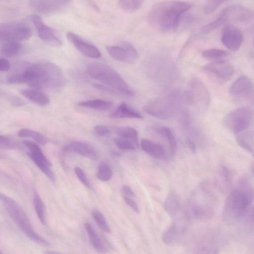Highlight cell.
<instances>
[{
  "label": "cell",
  "instance_id": "6da1fadb",
  "mask_svg": "<svg viewBox=\"0 0 254 254\" xmlns=\"http://www.w3.org/2000/svg\"><path fill=\"white\" fill-rule=\"evenodd\" d=\"M191 7L187 2L178 0L159 1L150 9L147 21L153 28L166 33L175 30L183 14Z\"/></svg>",
  "mask_w": 254,
  "mask_h": 254
},
{
  "label": "cell",
  "instance_id": "7a4b0ae2",
  "mask_svg": "<svg viewBox=\"0 0 254 254\" xmlns=\"http://www.w3.org/2000/svg\"><path fill=\"white\" fill-rule=\"evenodd\" d=\"M65 77L56 64L49 62L34 64L28 62L23 75V83L32 88L57 89L64 85Z\"/></svg>",
  "mask_w": 254,
  "mask_h": 254
},
{
  "label": "cell",
  "instance_id": "3957f363",
  "mask_svg": "<svg viewBox=\"0 0 254 254\" xmlns=\"http://www.w3.org/2000/svg\"><path fill=\"white\" fill-rule=\"evenodd\" d=\"M254 198V188L247 180H240L226 198L223 212L224 219L228 222H233L242 217Z\"/></svg>",
  "mask_w": 254,
  "mask_h": 254
},
{
  "label": "cell",
  "instance_id": "277c9868",
  "mask_svg": "<svg viewBox=\"0 0 254 254\" xmlns=\"http://www.w3.org/2000/svg\"><path fill=\"white\" fill-rule=\"evenodd\" d=\"M0 198L9 216L26 237L39 245H50L48 241L37 233L26 213L15 200L2 193H0Z\"/></svg>",
  "mask_w": 254,
  "mask_h": 254
},
{
  "label": "cell",
  "instance_id": "5b68a950",
  "mask_svg": "<svg viewBox=\"0 0 254 254\" xmlns=\"http://www.w3.org/2000/svg\"><path fill=\"white\" fill-rule=\"evenodd\" d=\"M86 71L91 77L114 90L117 94L127 96L134 95L133 92L114 68L109 65L98 63L88 64Z\"/></svg>",
  "mask_w": 254,
  "mask_h": 254
},
{
  "label": "cell",
  "instance_id": "8992f818",
  "mask_svg": "<svg viewBox=\"0 0 254 254\" xmlns=\"http://www.w3.org/2000/svg\"><path fill=\"white\" fill-rule=\"evenodd\" d=\"M183 100H185L184 92L173 90L150 101L144 106V110L152 116L166 119L173 115Z\"/></svg>",
  "mask_w": 254,
  "mask_h": 254
},
{
  "label": "cell",
  "instance_id": "52a82bcc",
  "mask_svg": "<svg viewBox=\"0 0 254 254\" xmlns=\"http://www.w3.org/2000/svg\"><path fill=\"white\" fill-rule=\"evenodd\" d=\"M251 15V11L245 7L232 4L225 7L215 20L203 26L201 31L203 34H208L224 24L246 21Z\"/></svg>",
  "mask_w": 254,
  "mask_h": 254
},
{
  "label": "cell",
  "instance_id": "ba28073f",
  "mask_svg": "<svg viewBox=\"0 0 254 254\" xmlns=\"http://www.w3.org/2000/svg\"><path fill=\"white\" fill-rule=\"evenodd\" d=\"M253 118V110L249 107L242 106L228 113L224 118L223 125L231 132L238 134L250 127Z\"/></svg>",
  "mask_w": 254,
  "mask_h": 254
},
{
  "label": "cell",
  "instance_id": "9c48e42d",
  "mask_svg": "<svg viewBox=\"0 0 254 254\" xmlns=\"http://www.w3.org/2000/svg\"><path fill=\"white\" fill-rule=\"evenodd\" d=\"M22 144L27 154L37 168L51 181H55V176L50 161L45 155L39 146L34 141L23 140Z\"/></svg>",
  "mask_w": 254,
  "mask_h": 254
},
{
  "label": "cell",
  "instance_id": "30bf717a",
  "mask_svg": "<svg viewBox=\"0 0 254 254\" xmlns=\"http://www.w3.org/2000/svg\"><path fill=\"white\" fill-rule=\"evenodd\" d=\"M32 35L30 27L21 22H9L0 26L1 41H17L28 39Z\"/></svg>",
  "mask_w": 254,
  "mask_h": 254
},
{
  "label": "cell",
  "instance_id": "8fae6325",
  "mask_svg": "<svg viewBox=\"0 0 254 254\" xmlns=\"http://www.w3.org/2000/svg\"><path fill=\"white\" fill-rule=\"evenodd\" d=\"M190 89L184 92L186 100L195 103L201 108H206L210 103V94L203 83L197 78H192L189 84Z\"/></svg>",
  "mask_w": 254,
  "mask_h": 254
},
{
  "label": "cell",
  "instance_id": "7c38bea8",
  "mask_svg": "<svg viewBox=\"0 0 254 254\" xmlns=\"http://www.w3.org/2000/svg\"><path fill=\"white\" fill-rule=\"evenodd\" d=\"M106 48L112 58L123 63H134L138 57V52L134 47L125 42L119 45L108 46Z\"/></svg>",
  "mask_w": 254,
  "mask_h": 254
},
{
  "label": "cell",
  "instance_id": "4fadbf2b",
  "mask_svg": "<svg viewBox=\"0 0 254 254\" xmlns=\"http://www.w3.org/2000/svg\"><path fill=\"white\" fill-rule=\"evenodd\" d=\"M30 20L42 41L54 46L60 47L62 45L61 40L55 31L45 24L39 15L32 14L30 16Z\"/></svg>",
  "mask_w": 254,
  "mask_h": 254
},
{
  "label": "cell",
  "instance_id": "5bb4252c",
  "mask_svg": "<svg viewBox=\"0 0 254 254\" xmlns=\"http://www.w3.org/2000/svg\"><path fill=\"white\" fill-rule=\"evenodd\" d=\"M254 84L251 79L246 76L238 78L229 88L230 95L236 99L249 98L253 94Z\"/></svg>",
  "mask_w": 254,
  "mask_h": 254
},
{
  "label": "cell",
  "instance_id": "9a60e30c",
  "mask_svg": "<svg viewBox=\"0 0 254 254\" xmlns=\"http://www.w3.org/2000/svg\"><path fill=\"white\" fill-rule=\"evenodd\" d=\"M203 69L217 79L226 81L229 80L234 73V67L225 61H217L205 65Z\"/></svg>",
  "mask_w": 254,
  "mask_h": 254
},
{
  "label": "cell",
  "instance_id": "2e32d148",
  "mask_svg": "<svg viewBox=\"0 0 254 254\" xmlns=\"http://www.w3.org/2000/svg\"><path fill=\"white\" fill-rule=\"evenodd\" d=\"M66 38L78 51L85 56L93 59H98L101 57L100 51L95 46L79 35L73 32H68Z\"/></svg>",
  "mask_w": 254,
  "mask_h": 254
},
{
  "label": "cell",
  "instance_id": "e0dca14e",
  "mask_svg": "<svg viewBox=\"0 0 254 254\" xmlns=\"http://www.w3.org/2000/svg\"><path fill=\"white\" fill-rule=\"evenodd\" d=\"M243 39L242 31L238 28L229 25L223 29L221 40L227 49L232 51H236L241 47Z\"/></svg>",
  "mask_w": 254,
  "mask_h": 254
},
{
  "label": "cell",
  "instance_id": "ac0fdd59",
  "mask_svg": "<svg viewBox=\"0 0 254 254\" xmlns=\"http://www.w3.org/2000/svg\"><path fill=\"white\" fill-rule=\"evenodd\" d=\"M70 2L68 0H31L29 5L32 9L40 13L49 14L63 9Z\"/></svg>",
  "mask_w": 254,
  "mask_h": 254
},
{
  "label": "cell",
  "instance_id": "d6986e66",
  "mask_svg": "<svg viewBox=\"0 0 254 254\" xmlns=\"http://www.w3.org/2000/svg\"><path fill=\"white\" fill-rule=\"evenodd\" d=\"M183 217L176 218L164 231L162 239L167 245L173 244L180 240L186 230V222Z\"/></svg>",
  "mask_w": 254,
  "mask_h": 254
},
{
  "label": "cell",
  "instance_id": "ffe728a7",
  "mask_svg": "<svg viewBox=\"0 0 254 254\" xmlns=\"http://www.w3.org/2000/svg\"><path fill=\"white\" fill-rule=\"evenodd\" d=\"M65 150L74 152L90 160H96L99 158L97 150L91 145L82 141H72L66 147Z\"/></svg>",
  "mask_w": 254,
  "mask_h": 254
},
{
  "label": "cell",
  "instance_id": "44dd1931",
  "mask_svg": "<svg viewBox=\"0 0 254 254\" xmlns=\"http://www.w3.org/2000/svg\"><path fill=\"white\" fill-rule=\"evenodd\" d=\"M232 181V174L227 167L220 165L216 176V185L219 190L225 192L229 190Z\"/></svg>",
  "mask_w": 254,
  "mask_h": 254
},
{
  "label": "cell",
  "instance_id": "7402d4cb",
  "mask_svg": "<svg viewBox=\"0 0 254 254\" xmlns=\"http://www.w3.org/2000/svg\"><path fill=\"white\" fill-rule=\"evenodd\" d=\"M20 93L25 98L39 106H46L50 102L49 97L45 93L37 89H24L20 91Z\"/></svg>",
  "mask_w": 254,
  "mask_h": 254
},
{
  "label": "cell",
  "instance_id": "603a6c76",
  "mask_svg": "<svg viewBox=\"0 0 254 254\" xmlns=\"http://www.w3.org/2000/svg\"><path fill=\"white\" fill-rule=\"evenodd\" d=\"M89 242L95 251L99 254L107 253V248L92 226L88 222L84 224Z\"/></svg>",
  "mask_w": 254,
  "mask_h": 254
},
{
  "label": "cell",
  "instance_id": "cb8c5ba5",
  "mask_svg": "<svg viewBox=\"0 0 254 254\" xmlns=\"http://www.w3.org/2000/svg\"><path fill=\"white\" fill-rule=\"evenodd\" d=\"M112 119H142V115L126 103H121L110 115Z\"/></svg>",
  "mask_w": 254,
  "mask_h": 254
},
{
  "label": "cell",
  "instance_id": "d4e9b609",
  "mask_svg": "<svg viewBox=\"0 0 254 254\" xmlns=\"http://www.w3.org/2000/svg\"><path fill=\"white\" fill-rule=\"evenodd\" d=\"M217 247L215 241L211 237H205L197 243L195 254H216Z\"/></svg>",
  "mask_w": 254,
  "mask_h": 254
},
{
  "label": "cell",
  "instance_id": "484cf974",
  "mask_svg": "<svg viewBox=\"0 0 254 254\" xmlns=\"http://www.w3.org/2000/svg\"><path fill=\"white\" fill-rule=\"evenodd\" d=\"M213 209L211 206L206 203H195L191 208V214L196 219L209 218L213 214Z\"/></svg>",
  "mask_w": 254,
  "mask_h": 254
},
{
  "label": "cell",
  "instance_id": "4316f807",
  "mask_svg": "<svg viewBox=\"0 0 254 254\" xmlns=\"http://www.w3.org/2000/svg\"><path fill=\"white\" fill-rule=\"evenodd\" d=\"M0 51L6 57H13L19 55L23 51V46L17 41H1Z\"/></svg>",
  "mask_w": 254,
  "mask_h": 254
},
{
  "label": "cell",
  "instance_id": "83f0119b",
  "mask_svg": "<svg viewBox=\"0 0 254 254\" xmlns=\"http://www.w3.org/2000/svg\"><path fill=\"white\" fill-rule=\"evenodd\" d=\"M141 147L145 152L152 157L158 158L164 155L165 151L163 147L159 144L155 143L150 140L142 139Z\"/></svg>",
  "mask_w": 254,
  "mask_h": 254
},
{
  "label": "cell",
  "instance_id": "f1b7e54d",
  "mask_svg": "<svg viewBox=\"0 0 254 254\" xmlns=\"http://www.w3.org/2000/svg\"><path fill=\"white\" fill-rule=\"evenodd\" d=\"M164 206L166 211L172 216L175 218L182 217V216H180L179 201L173 191L168 193L165 201Z\"/></svg>",
  "mask_w": 254,
  "mask_h": 254
},
{
  "label": "cell",
  "instance_id": "f546056e",
  "mask_svg": "<svg viewBox=\"0 0 254 254\" xmlns=\"http://www.w3.org/2000/svg\"><path fill=\"white\" fill-rule=\"evenodd\" d=\"M78 105L82 107L106 111L112 107L113 103L102 99H93L81 102L79 103Z\"/></svg>",
  "mask_w": 254,
  "mask_h": 254
},
{
  "label": "cell",
  "instance_id": "4dcf8cb0",
  "mask_svg": "<svg viewBox=\"0 0 254 254\" xmlns=\"http://www.w3.org/2000/svg\"><path fill=\"white\" fill-rule=\"evenodd\" d=\"M33 205L37 216L43 225H46V213L44 204L40 196L36 192L33 195Z\"/></svg>",
  "mask_w": 254,
  "mask_h": 254
},
{
  "label": "cell",
  "instance_id": "1f68e13d",
  "mask_svg": "<svg viewBox=\"0 0 254 254\" xmlns=\"http://www.w3.org/2000/svg\"><path fill=\"white\" fill-rule=\"evenodd\" d=\"M116 133L119 137L131 141L138 146V133L137 130L129 127L117 128Z\"/></svg>",
  "mask_w": 254,
  "mask_h": 254
},
{
  "label": "cell",
  "instance_id": "d6a6232c",
  "mask_svg": "<svg viewBox=\"0 0 254 254\" xmlns=\"http://www.w3.org/2000/svg\"><path fill=\"white\" fill-rule=\"evenodd\" d=\"M18 135L21 137H28L33 139L38 143L45 145L47 139L41 133L29 128H22L18 131Z\"/></svg>",
  "mask_w": 254,
  "mask_h": 254
},
{
  "label": "cell",
  "instance_id": "836d02e7",
  "mask_svg": "<svg viewBox=\"0 0 254 254\" xmlns=\"http://www.w3.org/2000/svg\"><path fill=\"white\" fill-rule=\"evenodd\" d=\"M157 132L163 137H165L169 144V148L172 155H174L176 151L177 143L174 134L168 127H162L157 129Z\"/></svg>",
  "mask_w": 254,
  "mask_h": 254
},
{
  "label": "cell",
  "instance_id": "e575fe53",
  "mask_svg": "<svg viewBox=\"0 0 254 254\" xmlns=\"http://www.w3.org/2000/svg\"><path fill=\"white\" fill-rule=\"evenodd\" d=\"M92 216L97 225L103 231L108 234L111 233V228L101 211L94 209L92 211Z\"/></svg>",
  "mask_w": 254,
  "mask_h": 254
},
{
  "label": "cell",
  "instance_id": "d590c367",
  "mask_svg": "<svg viewBox=\"0 0 254 254\" xmlns=\"http://www.w3.org/2000/svg\"><path fill=\"white\" fill-rule=\"evenodd\" d=\"M97 178L102 182L110 180L113 176V172L110 166L104 162H100L98 166Z\"/></svg>",
  "mask_w": 254,
  "mask_h": 254
},
{
  "label": "cell",
  "instance_id": "8d00e7d4",
  "mask_svg": "<svg viewBox=\"0 0 254 254\" xmlns=\"http://www.w3.org/2000/svg\"><path fill=\"white\" fill-rule=\"evenodd\" d=\"M143 2V0H120L118 1V4L124 11L133 12L140 8Z\"/></svg>",
  "mask_w": 254,
  "mask_h": 254
},
{
  "label": "cell",
  "instance_id": "74e56055",
  "mask_svg": "<svg viewBox=\"0 0 254 254\" xmlns=\"http://www.w3.org/2000/svg\"><path fill=\"white\" fill-rule=\"evenodd\" d=\"M228 53L225 51L218 49H209L204 50L202 53V56L208 59H219L225 57Z\"/></svg>",
  "mask_w": 254,
  "mask_h": 254
},
{
  "label": "cell",
  "instance_id": "f35d334b",
  "mask_svg": "<svg viewBox=\"0 0 254 254\" xmlns=\"http://www.w3.org/2000/svg\"><path fill=\"white\" fill-rule=\"evenodd\" d=\"M114 142L118 148L122 150H132L135 149L138 146L133 142L119 137L115 138Z\"/></svg>",
  "mask_w": 254,
  "mask_h": 254
},
{
  "label": "cell",
  "instance_id": "ab89813d",
  "mask_svg": "<svg viewBox=\"0 0 254 254\" xmlns=\"http://www.w3.org/2000/svg\"><path fill=\"white\" fill-rule=\"evenodd\" d=\"M18 145L15 140L4 135H0V148L2 149H12L16 148Z\"/></svg>",
  "mask_w": 254,
  "mask_h": 254
},
{
  "label": "cell",
  "instance_id": "60d3db41",
  "mask_svg": "<svg viewBox=\"0 0 254 254\" xmlns=\"http://www.w3.org/2000/svg\"><path fill=\"white\" fill-rule=\"evenodd\" d=\"M224 1L223 0H208L203 6V11L206 14H209L215 11Z\"/></svg>",
  "mask_w": 254,
  "mask_h": 254
},
{
  "label": "cell",
  "instance_id": "b9f144b4",
  "mask_svg": "<svg viewBox=\"0 0 254 254\" xmlns=\"http://www.w3.org/2000/svg\"><path fill=\"white\" fill-rule=\"evenodd\" d=\"M74 172L77 178L84 186L88 189L91 188L86 175L81 168L77 166L75 167Z\"/></svg>",
  "mask_w": 254,
  "mask_h": 254
},
{
  "label": "cell",
  "instance_id": "7bdbcfd3",
  "mask_svg": "<svg viewBox=\"0 0 254 254\" xmlns=\"http://www.w3.org/2000/svg\"><path fill=\"white\" fill-rule=\"evenodd\" d=\"M95 133L99 136H105L110 133V129L106 126L103 125H97L94 127Z\"/></svg>",
  "mask_w": 254,
  "mask_h": 254
},
{
  "label": "cell",
  "instance_id": "ee69618b",
  "mask_svg": "<svg viewBox=\"0 0 254 254\" xmlns=\"http://www.w3.org/2000/svg\"><path fill=\"white\" fill-rule=\"evenodd\" d=\"M124 199L126 203L135 212L139 213V208L135 201L130 197L123 196Z\"/></svg>",
  "mask_w": 254,
  "mask_h": 254
},
{
  "label": "cell",
  "instance_id": "f6af8a7d",
  "mask_svg": "<svg viewBox=\"0 0 254 254\" xmlns=\"http://www.w3.org/2000/svg\"><path fill=\"white\" fill-rule=\"evenodd\" d=\"M6 97L8 99V100L13 105L15 106H22L24 105L25 102L22 100L21 99L13 95H7L6 94H4Z\"/></svg>",
  "mask_w": 254,
  "mask_h": 254
},
{
  "label": "cell",
  "instance_id": "bcb514c9",
  "mask_svg": "<svg viewBox=\"0 0 254 254\" xmlns=\"http://www.w3.org/2000/svg\"><path fill=\"white\" fill-rule=\"evenodd\" d=\"M237 141L239 145L242 148L249 152H254L253 147L245 138L240 137L238 138Z\"/></svg>",
  "mask_w": 254,
  "mask_h": 254
},
{
  "label": "cell",
  "instance_id": "7dc6e473",
  "mask_svg": "<svg viewBox=\"0 0 254 254\" xmlns=\"http://www.w3.org/2000/svg\"><path fill=\"white\" fill-rule=\"evenodd\" d=\"M11 68L9 62L5 58L0 59V70L1 71H9Z\"/></svg>",
  "mask_w": 254,
  "mask_h": 254
},
{
  "label": "cell",
  "instance_id": "c3c4849f",
  "mask_svg": "<svg viewBox=\"0 0 254 254\" xmlns=\"http://www.w3.org/2000/svg\"><path fill=\"white\" fill-rule=\"evenodd\" d=\"M124 196L128 197H134L135 194L132 189L127 185H124L122 187V190Z\"/></svg>",
  "mask_w": 254,
  "mask_h": 254
},
{
  "label": "cell",
  "instance_id": "681fc988",
  "mask_svg": "<svg viewBox=\"0 0 254 254\" xmlns=\"http://www.w3.org/2000/svg\"><path fill=\"white\" fill-rule=\"evenodd\" d=\"M186 142L188 146L191 149V150L193 152H195L196 149V146L194 142L190 139H187L186 140Z\"/></svg>",
  "mask_w": 254,
  "mask_h": 254
},
{
  "label": "cell",
  "instance_id": "f907efd6",
  "mask_svg": "<svg viewBox=\"0 0 254 254\" xmlns=\"http://www.w3.org/2000/svg\"><path fill=\"white\" fill-rule=\"evenodd\" d=\"M44 254H64L63 253H61L59 252H57V251H55L47 250V251H44Z\"/></svg>",
  "mask_w": 254,
  "mask_h": 254
},
{
  "label": "cell",
  "instance_id": "816d5d0a",
  "mask_svg": "<svg viewBox=\"0 0 254 254\" xmlns=\"http://www.w3.org/2000/svg\"><path fill=\"white\" fill-rule=\"evenodd\" d=\"M252 173L254 176V165H253L252 167Z\"/></svg>",
  "mask_w": 254,
  "mask_h": 254
},
{
  "label": "cell",
  "instance_id": "f5cc1de1",
  "mask_svg": "<svg viewBox=\"0 0 254 254\" xmlns=\"http://www.w3.org/2000/svg\"><path fill=\"white\" fill-rule=\"evenodd\" d=\"M253 45H254V41H253Z\"/></svg>",
  "mask_w": 254,
  "mask_h": 254
},
{
  "label": "cell",
  "instance_id": "db71d44e",
  "mask_svg": "<svg viewBox=\"0 0 254 254\" xmlns=\"http://www.w3.org/2000/svg\"><path fill=\"white\" fill-rule=\"evenodd\" d=\"M0 254H3L1 252H0Z\"/></svg>",
  "mask_w": 254,
  "mask_h": 254
},
{
  "label": "cell",
  "instance_id": "11a10c76",
  "mask_svg": "<svg viewBox=\"0 0 254 254\" xmlns=\"http://www.w3.org/2000/svg\"></svg>",
  "mask_w": 254,
  "mask_h": 254
}]
</instances>
